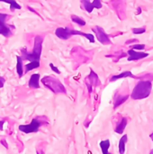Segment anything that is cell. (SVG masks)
Listing matches in <instances>:
<instances>
[{"label":"cell","mask_w":153,"mask_h":154,"mask_svg":"<svg viewBox=\"0 0 153 154\" xmlns=\"http://www.w3.org/2000/svg\"><path fill=\"white\" fill-rule=\"evenodd\" d=\"M42 43H43V37L41 35H36L34 37V44L32 52L27 51L26 48H23L21 50L22 52V60H40L41 51H42Z\"/></svg>","instance_id":"cell-1"},{"label":"cell","mask_w":153,"mask_h":154,"mask_svg":"<svg viewBox=\"0 0 153 154\" xmlns=\"http://www.w3.org/2000/svg\"><path fill=\"white\" fill-rule=\"evenodd\" d=\"M151 82L150 80L140 81L133 88L132 93V97L133 99H143L150 96L151 92Z\"/></svg>","instance_id":"cell-2"},{"label":"cell","mask_w":153,"mask_h":154,"mask_svg":"<svg viewBox=\"0 0 153 154\" xmlns=\"http://www.w3.org/2000/svg\"><path fill=\"white\" fill-rule=\"evenodd\" d=\"M41 82L44 87L52 91L55 94H66L67 90L64 85L56 78L51 76H46L41 79Z\"/></svg>","instance_id":"cell-3"},{"label":"cell","mask_w":153,"mask_h":154,"mask_svg":"<svg viewBox=\"0 0 153 154\" xmlns=\"http://www.w3.org/2000/svg\"><path fill=\"white\" fill-rule=\"evenodd\" d=\"M41 126V122L40 121L39 118H33L32 122L29 125H19L18 129L19 131L24 133V134H32V133H37Z\"/></svg>","instance_id":"cell-4"},{"label":"cell","mask_w":153,"mask_h":154,"mask_svg":"<svg viewBox=\"0 0 153 154\" xmlns=\"http://www.w3.org/2000/svg\"><path fill=\"white\" fill-rule=\"evenodd\" d=\"M8 17H9L8 14L0 13V34L6 38H9L12 36L11 27L5 23V21Z\"/></svg>","instance_id":"cell-5"},{"label":"cell","mask_w":153,"mask_h":154,"mask_svg":"<svg viewBox=\"0 0 153 154\" xmlns=\"http://www.w3.org/2000/svg\"><path fill=\"white\" fill-rule=\"evenodd\" d=\"M92 31L95 32V33H96V39H97L102 44L107 45V44H110V43H111V41H110V39H109V36L106 33L105 30H104L102 27L96 25V26H95V27L92 29Z\"/></svg>","instance_id":"cell-6"},{"label":"cell","mask_w":153,"mask_h":154,"mask_svg":"<svg viewBox=\"0 0 153 154\" xmlns=\"http://www.w3.org/2000/svg\"><path fill=\"white\" fill-rule=\"evenodd\" d=\"M80 3L82 5V7L87 12L91 13L94 8L100 9L102 7V3L101 0H80Z\"/></svg>","instance_id":"cell-7"},{"label":"cell","mask_w":153,"mask_h":154,"mask_svg":"<svg viewBox=\"0 0 153 154\" xmlns=\"http://www.w3.org/2000/svg\"><path fill=\"white\" fill-rule=\"evenodd\" d=\"M55 35L61 40H69L72 35H71V29L69 27L63 28V27H59L55 31Z\"/></svg>","instance_id":"cell-8"},{"label":"cell","mask_w":153,"mask_h":154,"mask_svg":"<svg viewBox=\"0 0 153 154\" xmlns=\"http://www.w3.org/2000/svg\"><path fill=\"white\" fill-rule=\"evenodd\" d=\"M128 54H129V58L127 59V60H129V61L138 60L140 59H143V58H146V57L149 56V53H146V52H137L133 49L129 50L128 51Z\"/></svg>","instance_id":"cell-9"},{"label":"cell","mask_w":153,"mask_h":154,"mask_svg":"<svg viewBox=\"0 0 153 154\" xmlns=\"http://www.w3.org/2000/svg\"><path fill=\"white\" fill-rule=\"evenodd\" d=\"M86 83L91 85L92 87H97L98 85H100V80H99L96 73L94 72L92 69L90 70V74L86 79Z\"/></svg>","instance_id":"cell-10"},{"label":"cell","mask_w":153,"mask_h":154,"mask_svg":"<svg viewBox=\"0 0 153 154\" xmlns=\"http://www.w3.org/2000/svg\"><path fill=\"white\" fill-rule=\"evenodd\" d=\"M40 74L39 73H34L31 76L30 79H29V83L28 86L32 88H40Z\"/></svg>","instance_id":"cell-11"},{"label":"cell","mask_w":153,"mask_h":154,"mask_svg":"<svg viewBox=\"0 0 153 154\" xmlns=\"http://www.w3.org/2000/svg\"><path fill=\"white\" fill-rule=\"evenodd\" d=\"M71 35H82L84 37H86L91 43H94L95 42V37L93 34L91 33H85L83 32H80V31H77V30H74V29H71Z\"/></svg>","instance_id":"cell-12"},{"label":"cell","mask_w":153,"mask_h":154,"mask_svg":"<svg viewBox=\"0 0 153 154\" xmlns=\"http://www.w3.org/2000/svg\"><path fill=\"white\" fill-rule=\"evenodd\" d=\"M40 60H32V61H30V63L26 64L24 66V73H27L32 69H38L40 67Z\"/></svg>","instance_id":"cell-13"},{"label":"cell","mask_w":153,"mask_h":154,"mask_svg":"<svg viewBox=\"0 0 153 154\" xmlns=\"http://www.w3.org/2000/svg\"><path fill=\"white\" fill-rule=\"evenodd\" d=\"M16 60H17L16 71H17V74H18L19 78H22L23 76V74H24L23 68V60H22L21 56H16Z\"/></svg>","instance_id":"cell-14"},{"label":"cell","mask_w":153,"mask_h":154,"mask_svg":"<svg viewBox=\"0 0 153 154\" xmlns=\"http://www.w3.org/2000/svg\"><path fill=\"white\" fill-rule=\"evenodd\" d=\"M129 96L125 95V96H119V97H115V104H114V108H117L119 106H121L122 104H124L127 99H128Z\"/></svg>","instance_id":"cell-15"},{"label":"cell","mask_w":153,"mask_h":154,"mask_svg":"<svg viewBox=\"0 0 153 154\" xmlns=\"http://www.w3.org/2000/svg\"><path fill=\"white\" fill-rule=\"evenodd\" d=\"M126 125H127V119H126L125 117H124V118L122 119V121L119 123V125L116 126V128L115 129V133L120 134H123L124 131V129H125V127H126Z\"/></svg>","instance_id":"cell-16"},{"label":"cell","mask_w":153,"mask_h":154,"mask_svg":"<svg viewBox=\"0 0 153 154\" xmlns=\"http://www.w3.org/2000/svg\"><path fill=\"white\" fill-rule=\"evenodd\" d=\"M127 77H131V78H134V76L132 74V72L130 71H125V72H123L119 75H114L111 79H110V81L113 82V81H115L119 79H123V78H127Z\"/></svg>","instance_id":"cell-17"},{"label":"cell","mask_w":153,"mask_h":154,"mask_svg":"<svg viewBox=\"0 0 153 154\" xmlns=\"http://www.w3.org/2000/svg\"><path fill=\"white\" fill-rule=\"evenodd\" d=\"M0 1H2L4 3H6V4H9L11 11H14L15 9H17V10L21 9V5L15 0H0Z\"/></svg>","instance_id":"cell-18"},{"label":"cell","mask_w":153,"mask_h":154,"mask_svg":"<svg viewBox=\"0 0 153 154\" xmlns=\"http://www.w3.org/2000/svg\"><path fill=\"white\" fill-rule=\"evenodd\" d=\"M127 140H128L127 135H124L119 142V152L121 154L125 152V143H127Z\"/></svg>","instance_id":"cell-19"},{"label":"cell","mask_w":153,"mask_h":154,"mask_svg":"<svg viewBox=\"0 0 153 154\" xmlns=\"http://www.w3.org/2000/svg\"><path fill=\"white\" fill-rule=\"evenodd\" d=\"M100 147L102 150V152L104 154L108 153V149L110 147V141L109 140H106V141H102L100 143Z\"/></svg>","instance_id":"cell-20"},{"label":"cell","mask_w":153,"mask_h":154,"mask_svg":"<svg viewBox=\"0 0 153 154\" xmlns=\"http://www.w3.org/2000/svg\"><path fill=\"white\" fill-rule=\"evenodd\" d=\"M71 20H72V22L78 23L80 26H85L86 25V22L82 18H80L79 16H78V15H75V14L71 15Z\"/></svg>","instance_id":"cell-21"},{"label":"cell","mask_w":153,"mask_h":154,"mask_svg":"<svg viewBox=\"0 0 153 154\" xmlns=\"http://www.w3.org/2000/svg\"><path fill=\"white\" fill-rule=\"evenodd\" d=\"M133 32L136 34H141V33H143L146 32V29L145 28H133Z\"/></svg>","instance_id":"cell-22"},{"label":"cell","mask_w":153,"mask_h":154,"mask_svg":"<svg viewBox=\"0 0 153 154\" xmlns=\"http://www.w3.org/2000/svg\"><path fill=\"white\" fill-rule=\"evenodd\" d=\"M144 48H145L144 44H135V45L133 46V50H143Z\"/></svg>","instance_id":"cell-23"},{"label":"cell","mask_w":153,"mask_h":154,"mask_svg":"<svg viewBox=\"0 0 153 154\" xmlns=\"http://www.w3.org/2000/svg\"><path fill=\"white\" fill-rule=\"evenodd\" d=\"M50 68L55 72V73H57V74H60V71L59 70V69H57V67H55L52 63H50Z\"/></svg>","instance_id":"cell-24"},{"label":"cell","mask_w":153,"mask_h":154,"mask_svg":"<svg viewBox=\"0 0 153 154\" xmlns=\"http://www.w3.org/2000/svg\"><path fill=\"white\" fill-rule=\"evenodd\" d=\"M5 78H3V77H0V88L4 87V85H5Z\"/></svg>","instance_id":"cell-25"},{"label":"cell","mask_w":153,"mask_h":154,"mask_svg":"<svg viewBox=\"0 0 153 154\" xmlns=\"http://www.w3.org/2000/svg\"><path fill=\"white\" fill-rule=\"evenodd\" d=\"M4 124H5V121L4 120H0V130L2 131L3 130V125H4Z\"/></svg>","instance_id":"cell-26"},{"label":"cell","mask_w":153,"mask_h":154,"mask_svg":"<svg viewBox=\"0 0 153 154\" xmlns=\"http://www.w3.org/2000/svg\"><path fill=\"white\" fill-rule=\"evenodd\" d=\"M151 139H152V141H153V134H151Z\"/></svg>","instance_id":"cell-27"}]
</instances>
